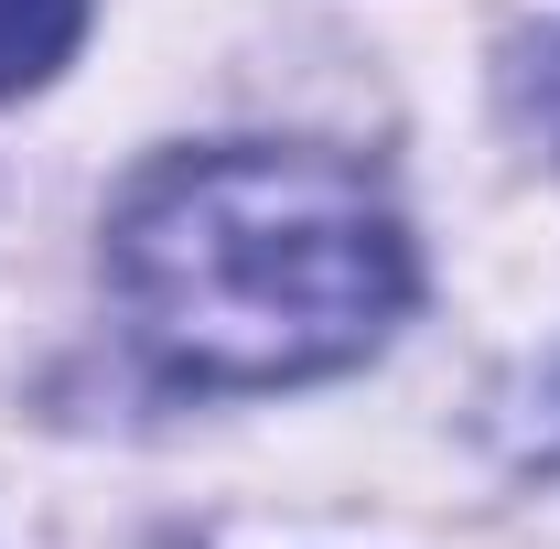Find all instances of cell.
Returning <instances> with one entry per match:
<instances>
[{
	"mask_svg": "<svg viewBox=\"0 0 560 549\" xmlns=\"http://www.w3.org/2000/svg\"><path fill=\"white\" fill-rule=\"evenodd\" d=\"M140 344L195 388H280L355 366L410 302L388 195L324 151H195L119 206Z\"/></svg>",
	"mask_w": 560,
	"mask_h": 549,
	"instance_id": "cell-1",
	"label": "cell"
},
{
	"mask_svg": "<svg viewBox=\"0 0 560 549\" xmlns=\"http://www.w3.org/2000/svg\"><path fill=\"white\" fill-rule=\"evenodd\" d=\"M86 33V0H0V97L44 86Z\"/></svg>",
	"mask_w": 560,
	"mask_h": 549,
	"instance_id": "cell-2",
	"label": "cell"
},
{
	"mask_svg": "<svg viewBox=\"0 0 560 549\" xmlns=\"http://www.w3.org/2000/svg\"><path fill=\"white\" fill-rule=\"evenodd\" d=\"M528 66H539V75H528V119H539V130H550V151H560V33L528 55Z\"/></svg>",
	"mask_w": 560,
	"mask_h": 549,
	"instance_id": "cell-3",
	"label": "cell"
}]
</instances>
